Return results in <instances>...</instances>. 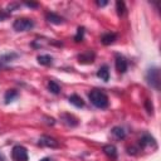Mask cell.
I'll return each instance as SVG.
<instances>
[{"mask_svg":"<svg viewBox=\"0 0 161 161\" xmlns=\"http://www.w3.org/2000/svg\"><path fill=\"white\" fill-rule=\"evenodd\" d=\"M88 98H89L91 103L94 107L101 108V109L107 108L108 104H109V101H108L107 94L103 91H101V89H93V91H91L89 94H88Z\"/></svg>","mask_w":161,"mask_h":161,"instance_id":"obj_1","label":"cell"},{"mask_svg":"<svg viewBox=\"0 0 161 161\" xmlns=\"http://www.w3.org/2000/svg\"><path fill=\"white\" fill-rule=\"evenodd\" d=\"M145 79H146V83L150 87L155 88L156 91L160 89V83H161V80H160V69L157 67L148 68L146 74H145Z\"/></svg>","mask_w":161,"mask_h":161,"instance_id":"obj_2","label":"cell"},{"mask_svg":"<svg viewBox=\"0 0 161 161\" xmlns=\"http://www.w3.org/2000/svg\"><path fill=\"white\" fill-rule=\"evenodd\" d=\"M34 26H35L34 20L29 18H18L13 23V29L15 31H29Z\"/></svg>","mask_w":161,"mask_h":161,"instance_id":"obj_3","label":"cell"},{"mask_svg":"<svg viewBox=\"0 0 161 161\" xmlns=\"http://www.w3.org/2000/svg\"><path fill=\"white\" fill-rule=\"evenodd\" d=\"M11 158L13 161H28V151L21 145H15L11 150Z\"/></svg>","mask_w":161,"mask_h":161,"instance_id":"obj_4","label":"cell"},{"mask_svg":"<svg viewBox=\"0 0 161 161\" xmlns=\"http://www.w3.org/2000/svg\"><path fill=\"white\" fill-rule=\"evenodd\" d=\"M150 146H153V148L157 147V143H156V140L147 132H145L140 140H138V150H145L146 147H150Z\"/></svg>","mask_w":161,"mask_h":161,"instance_id":"obj_5","label":"cell"},{"mask_svg":"<svg viewBox=\"0 0 161 161\" xmlns=\"http://www.w3.org/2000/svg\"><path fill=\"white\" fill-rule=\"evenodd\" d=\"M38 145L42 146V147H50V148L59 147V142L55 138H53V137H50L48 135H42L39 137V140H38Z\"/></svg>","mask_w":161,"mask_h":161,"instance_id":"obj_6","label":"cell"},{"mask_svg":"<svg viewBox=\"0 0 161 161\" xmlns=\"http://www.w3.org/2000/svg\"><path fill=\"white\" fill-rule=\"evenodd\" d=\"M114 67H116V70L121 74L126 73L127 69H128V62L127 59L121 55V54H116V58H114Z\"/></svg>","mask_w":161,"mask_h":161,"instance_id":"obj_7","label":"cell"},{"mask_svg":"<svg viewBox=\"0 0 161 161\" xmlns=\"http://www.w3.org/2000/svg\"><path fill=\"white\" fill-rule=\"evenodd\" d=\"M59 118H60L62 123H64L68 127H75V126L79 125V119L74 114H72V113H67V112L60 113V117Z\"/></svg>","mask_w":161,"mask_h":161,"instance_id":"obj_8","label":"cell"},{"mask_svg":"<svg viewBox=\"0 0 161 161\" xmlns=\"http://www.w3.org/2000/svg\"><path fill=\"white\" fill-rule=\"evenodd\" d=\"M77 59H78V62L80 64H92L94 62V59H96V53L93 50H87L84 53L78 54Z\"/></svg>","mask_w":161,"mask_h":161,"instance_id":"obj_9","label":"cell"},{"mask_svg":"<svg viewBox=\"0 0 161 161\" xmlns=\"http://www.w3.org/2000/svg\"><path fill=\"white\" fill-rule=\"evenodd\" d=\"M19 57V54L16 52H8V53H4L0 55V69L4 68L6 64H9L10 62L15 60L16 58Z\"/></svg>","mask_w":161,"mask_h":161,"instance_id":"obj_10","label":"cell"},{"mask_svg":"<svg viewBox=\"0 0 161 161\" xmlns=\"http://www.w3.org/2000/svg\"><path fill=\"white\" fill-rule=\"evenodd\" d=\"M45 19H47L48 23L55 24V25H60V24H64V23H65V19H64L63 16H60V15L53 13V11L47 13V14H45Z\"/></svg>","mask_w":161,"mask_h":161,"instance_id":"obj_11","label":"cell"},{"mask_svg":"<svg viewBox=\"0 0 161 161\" xmlns=\"http://www.w3.org/2000/svg\"><path fill=\"white\" fill-rule=\"evenodd\" d=\"M103 153L111 160H117V156H118L117 148L114 145H104L103 146Z\"/></svg>","mask_w":161,"mask_h":161,"instance_id":"obj_12","label":"cell"},{"mask_svg":"<svg viewBox=\"0 0 161 161\" xmlns=\"http://www.w3.org/2000/svg\"><path fill=\"white\" fill-rule=\"evenodd\" d=\"M97 77L101 78L103 82L109 80V68L107 64H103L102 67H99V69L97 70Z\"/></svg>","mask_w":161,"mask_h":161,"instance_id":"obj_13","label":"cell"},{"mask_svg":"<svg viewBox=\"0 0 161 161\" xmlns=\"http://www.w3.org/2000/svg\"><path fill=\"white\" fill-rule=\"evenodd\" d=\"M116 39H117V34L116 33H106V34H103L101 36V43L103 45H111V44H113L116 42Z\"/></svg>","mask_w":161,"mask_h":161,"instance_id":"obj_14","label":"cell"},{"mask_svg":"<svg viewBox=\"0 0 161 161\" xmlns=\"http://www.w3.org/2000/svg\"><path fill=\"white\" fill-rule=\"evenodd\" d=\"M18 97H19V92L16 89H8L4 94V101H5L6 104H9V103L14 102Z\"/></svg>","mask_w":161,"mask_h":161,"instance_id":"obj_15","label":"cell"},{"mask_svg":"<svg viewBox=\"0 0 161 161\" xmlns=\"http://www.w3.org/2000/svg\"><path fill=\"white\" fill-rule=\"evenodd\" d=\"M68 101H69L70 104H73V106L77 107V108L84 107V101H83V98H82L80 96H78V94H72V96L68 98Z\"/></svg>","mask_w":161,"mask_h":161,"instance_id":"obj_16","label":"cell"},{"mask_svg":"<svg viewBox=\"0 0 161 161\" xmlns=\"http://www.w3.org/2000/svg\"><path fill=\"white\" fill-rule=\"evenodd\" d=\"M111 133L113 135V137L116 140H123L126 137V131L123 127L121 126H114L112 130H111Z\"/></svg>","mask_w":161,"mask_h":161,"instance_id":"obj_17","label":"cell"},{"mask_svg":"<svg viewBox=\"0 0 161 161\" xmlns=\"http://www.w3.org/2000/svg\"><path fill=\"white\" fill-rule=\"evenodd\" d=\"M36 60H38V63H39V64L45 65V67H48V65H52V64H53V57H52V55H49V54H40V55H38V57H36Z\"/></svg>","mask_w":161,"mask_h":161,"instance_id":"obj_18","label":"cell"},{"mask_svg":"<svg viewBox=\"0 0 161 161\" xmlns=\"http://www.w3.org/2000/svg\"><path fill=\"white\" fill-rule=\"evenodd\" d=\"M126 4H125V1H122V0H118V1H116V11H117V15L118 16H123L125 14H126Z\"/></svg>","mask_w":161,"mask_h":161,"instance_id":"obj_19","label":"cell"},{"mask_svg":"<svg viewBox=\"0 0 161 161\" xmlns=\"http://www.w3.org/2000/svg\"><path fill=\"white\" fill-rule=\"evenodd\" d=\"M48 89L53 94H59L60 93V86L54 80H49L48 82Z\"/></svg>","mask_w":161,"mask_h":161,"instance_id":"obj_20","label":"cell"},{"mask_svg":"<svg viewBox=\"0 0 161 161\" xmlns=\"http://www.w3.org/2000/svg\"><path fill=\"white\" fill-rule=\"evenodd\" d=\"M84 33H86L84 26H78L77 33H75V35H74V42H75V43L83 42V39H84Z\"/></svg>","mask_w":161,"mask_h":161,"instance_id":"obj_21","label":"cell"},{"mask_svg":"<svg viewBox=\"0 0 161 161\" xmlns=\"http://www.w3.org/2000/svg\"><path fill=\"white\" fill-rule=\"evenodd\" d=\"M145 108L147 111L148 114H153V106H152V102L150 99H146L145 101Z\"/></svg>","mask_w":161,"mask_h":161,"instance_id":"obj_22","label":"cell"},{"mask_svg":"<svg viewBox=\"0 0 161 161\" xmlns=\"http://www.w3.org/2000/svg\"><path fill=\"white\" fill-rule=\"evenodd\" d=\"M24 5H25V6H28V8H33V9H35V8H38V6H39V4H38V3H31V1H30V3H29V1H25V3H24Z\"/></svg>","mask_w":161,"mask_h":161,"instance_id":"obj_23","label":"cell"},{"mask_svg":"<svg viewBox=\"0 0 161 161\" xmlns=\"http://www.w3.org/2000/svg\"><path fill=\"white\" fill-rule=\"evenodd\" d=\"M18 6H19V4H18V3H14V4H9V6H8V14H9V13H11V11H13L14 9H16Z\"/></svg>","mask_w":161,"mask_h":161,"instance_id":"obj_24","label":"cell"},{"mask_svg":"<svg viewBox=\"0 0 161 161\" xmlns=\"http://www.w3.org/2000/svg\"><path fill=\"white\" fill-rule=\"evenodd\" d=\"M43 118H44V119H47V123H48V125H50V126H53V125L55 123V119H54L53 117H48V116H44Z\"/></svg>","mask_w":161,"mask_h":161,"instance_id":"obj_25","label":"cell"},{"mask_svg":"<svg viewBox=\"0 0 161 161\" xmlns=\"http://www.w3.org/2000/svg\"><path fill=\"white\" fill-rule=\"evenodd\" d=\"M8 18H9V14L5 13V11H3V10H0V21H4Z\"/></svg>","mask_w":161,"mask_h":161,"instance_id":"obj_26","label":"cell"},{"mask_svg":"<svg viewBox=\"0 0 161 161\" xmlns=\"http://www.w3.org/2000/svg\"><path fill=\"white\" fill-rule=\"evenodd\" d=\"M107 4H108V1H107V0H102V1L97 0V1H96V5H97V6H99V8H102V6H106Z\"/></svg>","mask_w":161,"mask_h":161,"instance_id":"obj_27","label":"cell"},{"mask_svg":"<svg viewBox=\"0 0 161 161\" xmlns=\"http://www.w3.org/2000/svg\"><path fill=\"white\" fill-rule=\"evenodd\" d=\"M40 161H52V158H50V157H44V158H42Z\"/></svg>","mask_w":161,"mask_h":161,"instance_id":"obj_28","label":"cell"},{"mask_svg":"<svg viewBox=\"0 0 161 161\" xmlns=\"http://www.w3.org/2000/svg\"><path fill=\"white\" fill-rule=\"evenodd\" d=\"M0 161H5V157H4V155L0 152Z\"/></svg>","mask_w":161,"mask_h":161,"instance_id":"obj_29","label":"cell"}]
</instances>
